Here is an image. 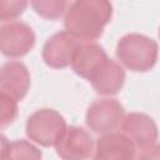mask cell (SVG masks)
Masks as SVG:
<instances>
[{
  "label": "cell",
  "mask_w": 160,
  "mask_h": 160,
  "mask_svg": "<svg viewBox=\"0 0 160 160\" xmlns=\"http://www.w3.org/2000/svg\"><path fill=\"white\" fill-rule=\"evenodd\" d=\"M112 16V5L106 0H78L70 4L64 26L78 40L92 41L101 36Z\"/></svg>",
  "instance_id": "cell-1"
},
{
  "label": "cell",
  "mask_w": 160,
  "mask_h": 160,
  "mask_svg": "<svg viewBox=\"0 0 160 160\" xmlns=\"http://www.w3.org/2000/svg\"><path fill=\"white\" fill-rule=\"evenodd\" d=\"M159 55L158 42L142 34L131 32L122 36L116 45V56L131 71L144 72L154 68Z\"/></svg>",
  "instance_id": "cell-2"
},
{
  "label": "cell",
  "mask_w": 160,
  "mask_h": 160,
  "mask_svg": "<svg viewBox=\"0 0 160 160\" xmlns=\"http://www.w3.org/2000/svg\"><path fill=\"white\" fill-rule=\"evenodd\" d=\"M66 121L54 109H40L32 112L26 121V135L41 146H55L66 132Z\"/></svg>",
  "instance_id": "cell-3"
},
{
  "label": "cell",
  "mask_w": 160,
  "mask_h": 160,
  "mask_svg": "<svg viewBox=\"0 0 160 160\" xmlns=\"http://www.w3.org/2000/svg\"><path fill=\"white\" fill-rule=\"evenodd\" d=\"M124 112V106L116 99H101L88 108L85 121L94 132L109 134L122 122Z\"/></svg>",
  "instance_id": "cell-4"
},
{
  "label": "cell",
  "mask_w": 160,
  "mask_h": 160,
  "mask_svg": "<svg viewBox=\"0 0 160 160\" xmlns=\"http://www.w3.org/2000/svg\"><path fill=\"white\" fill-rule=\"evenodd\" d=\"M35 45L32 29L22 22L14 21L0 28V50L6 58H21Z\"/></svg>",
  "instance_id": "cell-5"
},
{
  "label": "cell",
  "mask_w": 160,
  "mask_h": 160,
  "mask_svg": "<svg viewBox=\"0 0 160 160\" xmlns=\"http://www.w3.org/2000/svg\"><path fill=\"white\" fill-rule=\"evenodd\" d=\"M79 45L80 40L74 38L66 30L55 32L42 46V60L49 68L64 69L71 64L72 55Z\"/></svg>",
  "instance_id": "cell-6"
},
{
  "label": "cell",
  "mask_w": 160,
  "mask_h": 160,
  "mask_svg": "<svg viewBox=\"0 0 160 160\" xmlns=\"http://www.w3.org/2000/svg\"><path fill=\"white\" fill-rule=\"evenodd\" d=\"M92 148L91 135L79 126L68 128L61 140L55 145L56 154L61 160H89Z\"/></svg>",
  "instance_id": "cell-7"
},
{
  "label": "cell",
  "mask_w": 160,
  "mask_h": 160,
  "mask_svg": "<svg viewBox=\"0 0 160 160\" xmlns=\"http://www.w3.org/2000/svg\"><path fill=\"white\" fill-rule=\"evenodd\" d=\"M125 135L139 148L146 149L154 145L159 136L158 125L152 118L144 112H130L122 120Z\"/></svg>",
  "instance_id": "cell-8"
},
{
  "label": "cell",
  "mask_w": 160,
  "mask_h": 160,
  "mask_svg": "<svg viewBox=\"0 0 160 160\" xmlns=\"http://www.w3.org/2000/svg\"><path fill=\"white\" fill-rule=\"evenodd\" d=\"M108 60L109 58L100 45L95 42H85L78 46L70 65L76 75L90 81Z\"/></svg>",
  "instance_id": "cell-9"
},
{
  "label": "cell",
  "mask_w": 160,
  "mask_h": 160,
  "mask_svg": "<svg viewBox=\"0 0 160 160\" xmlns=\"http://www.w3.org/2000/svg\"><path fill=\"white\" fill-rule=\"evenodd\" d=\"M94 160H135V144L120 132L104 134L96 140Z\"/></svg>",
  "instance_id": "cell-10"
},
{
  "label": "cell",
  "mask_w": 160,
  "mask_h": 160,
  "mask_svg": "<svg viewBox=\"0 0 160 160\" xmlns=\"http://www.w3.org/2000/svg\"><path fill=\"white\" fill-rule=\"evenodd\" d=\"M30 88V72L21 61H8L0 70V90L16 101L21 100Z\"/></svg>",
  "instance_id": "cell-11"
},
{
  "label": "cell",
  "mask_w": 160,
  "mask_h": 160,
  "mask_svg": "<svg viewBox=\"0 0 160 160\" xmlns=\"http://www.w3.org/2000/svg\"><path fill=\"white\" fill-rule=\"evenodd\" d=\"M90 82L94 90L100 95H116L124 86L125 71L118 62L109 59Z\"/></svg>",
  "instance_id": "cell-12"
},
{
  "label": "cell",
  "mask_w": 160,
  "mask_h": 160,
  "mask_svg": "<svg viewBox=\"0 0 160 160\" xmlns=\"http://www.w3.org/2000/svg\"><path fill=\"white\" fill-rule=\"evenodd\" d=\"M1 160H42V152L26 140H1Z\"/></svg>",
  "instance_id": "cell-13"
},
{
  "label": "cell",
  "mask_w": 160,
  "mask_h": 160,
  "mask_svg": "<svg viewBox=\"0 0 160 160\" xmlns=\"http://www.w3.org/2000/svg\"><path fill=\"white\" fill-rule=\"evenodd\" d=\"M35 12L45 19L50 20H56L64 15L69 2L65 0H35L30 2Z\"/></svg>",
  "instance_id": "cell-14"
},
{
  "label": "cell",
  "mask_w": 160,
  "mask_h": 160,
  "mask_svg": "<svg viewBox=\"0 0 160 160\" xmlns=\"http://www.w3.org/2000/svg\"><path fill=\"white\" fill-rule=\"evenodd\" d=\"M18 114V101L11 96L0 94V124L1 128L10 124Z\"/></svg>",
  "instance_id": "cell-15"
},
{
  "label": "cell",
  "mask_w": 160,
  "mask_h": 160,
  "mask_svg": "<svg viewBox=\"0 0 160 160\" xmlns=\"http://www.w3.org/2000/svg\"><path fill=\"white\" fill-rule=\"evenodd\" d=\"M28 2L24 0H15V1H0V21L12 20L20 16L24 10L26 9Z\"/></svg>",
  "instance_id": "cell-16"
},
{
  "label": "cell",
  "mask_w": 160,
  "mask_h": 160,
  "mask_svg": "<svg viewBox=\"0 0 160 160\" xmlns=\"http://www.w3.org/2000/svg\"><path fill=\"white\" fill-rule=\"evenodd\" d=\"M138 160H160V144H154L144 149Z\"/></svg>",
  "instance_id": "cell-17"
},
{
  "label": "cell",
  "mask_w": 160,
  "mask_h": 160,
  "mask_svg": "<svg viewBox=\"0 0 160 160\" xmlns=\"http://www.w3.org/2000/svg\"><path fill=\"white\" fill-rule=\"evenodd\" d=\"M159 36H160V29H159Z\"/></svg>",
  "instance_id": "cell-18"
}]
</instances>
